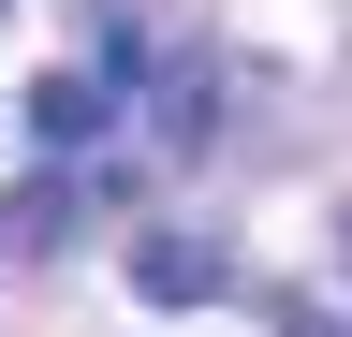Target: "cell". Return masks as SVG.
I'll use <instances>...</instances> for the list:
<instances>
[{
  "label": "cell",
  "instance_id": "obj_3",
  "mask_svg": "<svg viewBox=\"0 0 352 337\" xmlns=\"http://www.w3.org/2000/svg\"><path fill=\"white\" fill-rule=\"evenodd\" d=\"M162 132H176V147H206V132H220V103H206V73H191V59H176V89H162Z\"/></svg>",
  "mask_w": 352,
  "mask_h": 337
},
{
  "label": "cell",
  "instance_id": "obj_2",
  "mask_svg": "<svg viewBox=\"0 0 352 337\" xmlns=\"http://www.w3.org/2000/svg\"><path fill=\"white\" fill-rule=\"evenodd\" d=\"M103 117H118V73H44V89H30V132L44 147H88Z\"/></svg>",
  "mask_w": 352,
  "mask_h": 337
},
{
  "label": "cell",
  "instance_id": "obj_4",
  "mask_svg": "<svg viewBox=\"0 0 352 337\" xmlns=\"http://www.w3.org/2000/svg\"><path fill=\"white\" fill-rule=\"evenodd\" d=\"M15 249H44V235H74V191H15V220H0Z\"/></svg>",
  "mask_w": 352,
  "mask_h": 337
},
{
  "label": "cell",
  "instance_id": "obj_6",
  "mask_svg": "<svg viewBox=\"0 0 352 337\" xmlns=\"http://www.w3.org/2000/svg\"><path fill=\"white\" fill-rule=\"evenodd\" d=\"M0 15H15V0H0Z\"/></svg>",
  "mask_w": 352,
  "mask_h": 337
},
{
  "label": "cell",
  "instance_id": "obj_1",
  "mask_svg": "<svg viewBox=\"0 0 352 337\" xmlns=\"http://www.w3.org/2000/svg\"><path fill=\"white\" fill-rule=\"evenodd\" d=\"M132 293L147 308H206V293H235V249L206 220H162V235H132Z\"/></svg>",
  "mask_w": 352,
  "mask_h": 337
},
{
  "label": "cell",
  "instance_id": "obj_5",
  "mask_svg": "<svg viewBox=\"0 0 352 337\" xmlns=\"http://www.w3.org/2000/svg\"><path fill=\"white\" fill-rule=\"evenodd\" d=\"M338 264H352V205H338Z\"/></svg>",
  "mask_w": 352,
  "mask_h": 337
}]
</instances>
